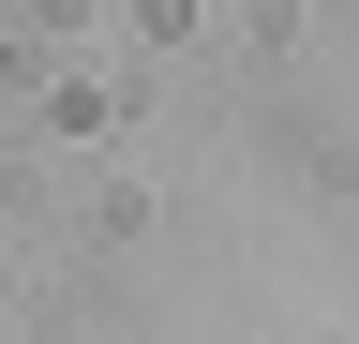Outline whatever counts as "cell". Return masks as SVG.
I'll use <instances>...</instances> for the list:
<instances>
[]
</instances>
